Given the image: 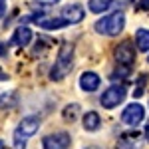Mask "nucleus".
Returning <instances> with one entry per match:
<instances>
[{
    "label": "nucleus",
    "mask_w": 149,
    "mask_h": 149,
    "mask_svg": "<svg viewBox=\"0 0 149 149\" xmlns=\"http://www.w3.org/2000/svg\"><path fill=\"white\" fill-rule=\"evenodd\" d=\"M72 66H74V46L66 42L64 46L60 48V54L56 58V64H54V68L50 72V78L54 81H60L64 80L66 76H68L70 72H72Z\"/></svg>",
    "instance_id": "obj_1"
},
{
    "label": "nucleus",
    "mask_w": 149,
    "mask_h": 149,
    "mask_svg": "<svg viewBox=\"0 0 149 149\" xmlns=\"http://www.w3.org/2000/svg\"><path fill=\"white\" fill-rule=\"evenodd\" d=\"M125 28V16L123 12H113L109 16H103L102 20L95 22V32L103 36H117Z\"/></svg>",
    "instance_id": "obj_2"
},
{
    "label": "nucleus",
    "mask_w": 149,
    "mask_h": 149,
    "mask_svg": "<svg viewBox=\"0 0 149 149\" xmlns=\"http://www.w3.org/2000/svg\"><path fill=\"white\" fill-rule=\"evenodd\" d=\"M127 95V90L125 86H111V88H107L105 92L102 93V105L105 109H113L115 105H119V103L125 100Z\"/></svg>",
    "instance_id": "obj_3"
},
{
    "label": "nucleus",
    "mask_w": 149,
    "mask_h": 149,
    "mask_svg": "<svg viewBox=\"0 0 149 149\" xmlns=\"http://www.w3.org/2000/svg\"><path fill=\"white\" fill-rule=\"evenodd\" d=\"M143 117H145V109H143V105L133 102V103H129L125 109H123V113H121V121H123L125 125L135 127V125H139V123L143 121Z\"/></svg>",
    "instance_id": "obj_4"
},
{
    "label": "nucleus",
    "mask_w": 149,
    "mask_h": 149,
    "mask_svg": "<svg viewBox=\"0 0 149 149\" xmlns=\"http://www.w3.org/2000/svg\"><path fill=\"white\" fill-rule=\"evenodd\" d=\"M115 60L119 66L123 68H131V64L135 62V48L131 42H123L115 48Z\"/></svg>",
    "instance_id": "obj_5"
},
{
    "label": "nucleus",
    "mask_w": 149,
    "mask_h": 149,
    "mask_svg": "<svg viewBox=\"0 0 149 149\" xmlns=\"http://www.w3.org/2000/svg\"><path fill=\"white\" fill-rule=\"evenodd\" d=\"M42 145H44V149H70V145H72V137H70V133H66V131L52 133V135L44 137Z\"/></svg>",
    "instance_id": "obj_6"
},
{
    "label": "nucleus",
    "mask_w": 149,
    "mask_h": 149,
    "mask_svg": "<svg viewBox=\"0 0 149 149\" xmlns=\"http://www.w3.org/2000/svg\"><path fill=\"white\" fill-rule=\"evenodd\" d=\"M84 16H86V10L81 8L80 4H68V6L62 10V18H64L68 24L81 22V20H84Z\"/></svg>",
    "instance_id": "obj_7"
},
{
    "label": "nucleus",
    "mask_w": 149,
    "mask_h": 149,
    "mask_svg": "<svg viewBox=\"0 0 149 149\" xmlns=\"http://www.w3.org/2000/svg\"><path fill=\"white\" fill-rule=\"evenodd\" d=\"M38 129H40V119L36 115H28V117H24L22 121H20V125H18L16 131H20L24 137L28 139V137H32Z\"/></svg>",
    "instance_id": "obj_8"
},
{
    "label": "nucleus",
    "mask_w": 149,
    "mask_h": 149,
    "mask_svg": "<svg viewBox=\"0 0 149 149\" xmlns=\"http://www.w3.org/2000/svg\"><path fill=\"white\" fill-rule=\"evenodd\" d=\"M100 84H102V80L95 72H84L80 78V88L84 92H95L100 88Z\"/></svg>",
    "instance_id": "obj_9"
},
{
    "label": "nucleus",
    "mask_w": 149,
    "mask_h": 149,
    "mask_svg": "<svg viewBox=\"0 0 149 149\" xmlns=\"http://www.w3.org/2000/svg\"><path fill=\"white\" fill-rule=\"evenodd\" d=\"M30 40H32V30H30L28 26H24V24H22V26H18L16 32L12 34L10 44H14V46H28Z\"/></svg>",
    "instance_id": "obj_10"
},
{
    "label": "nucleus",
    "mask_w": 149,
    "mask_h": 149,
    "mask_svg": "<svg viewBox=\"0 0 149 149\" xmlns=\"http://www.w3.org/2000/svg\"><path fill=\"white\" fill-rule=\"evenodd\" d=\"M38 26L44 30H62L68 26V22L64 18H42V20H38Z\"/></svg>",
    "instance_id": "obj_11"
},
{
    "label": "nucleus",
    "mask_w": 149,
    "mask_h": 149,
    "mask_svg": "<svg viewBox=\"0 0 149 149\" xmlns=\"http://www.w3.org/2000/svg\"><path fill=\"white\" fill-rule=\"evenodd\" d=\"M100 125H102V119L95 111H88L84 115V129L86 131H97Z\"/></svg>",
    "instance_id": "obj_12"
},
{
    "label": "nucleus",
    "mask_w": 149,
    "mask_h": 149,
    "mask_svg": "<svg viewBox=\"0 0 149 149\" xmlns=\"http://www.w3.org/2000/svg\"><path fill=\"white\" fill-rule=\"evenodd\" d=\"M135 44H137V50L149 52V30L139 28L137 32H135Z\"/></svg>",
    "instance_id": "obj_13"
},
{
    "label": "nucleus",
    "mask_w": 149,
    "mask_h": 149,
    "mask_svg": "<svg viewBox=\"0 0 149 149\" xmlns=\"http://www.w3.org/2000/svg\"><path fill=\"white\" fill-rule=\"evenodd\" d=\"M117 149H141V141L137 139V135H123L117 143Z\"/></svg>",
    "instance_id": "obj_14"
},
{
    "label": "nucleus",
    "mask_w": 149,
    "mask_h": 149,
    "mask_svg": "<svg viewBox=\"0 0 149 149\" xmlns=\"http://www.w3.org/2000/svg\"><path fill=\"white\" fill-rule=\"evenodd\" d=\"M111 6V0H90L88 2V8H90V12H93V14H100V12L107 10Z\"/></svg>",
    "instance_id": "obj_15"
},
{
    "label": "nucleus",
    "mask_w": 149,
    "mask_h": 149,
    "mask_svg": "<svg viewBox=\"0 0 149 149\" xmlns=\"http://www.w3.org/2000/svg\"><path fill=\"white\" fill-rule=\"evenodd\" d=\"M14 102H16V95H14V93H10V95L4 93V95L0 97V107H4V109H6V107H12Z\"/></svg>",
    "instance_id": "obj_16"
},
{
    "label": "nucleus",
    "mask_w": 149,
    "mask_h": 149,
    "mask_svg": "<svg viewBox=\"0 0 149 149\" xmlns=\"http://www.w3.org/2000/svg\"><path fill=\"white\" fill-rule=\"evenodd\" d=\"M14 147L16 149H26V137L20 131H14Z\"/></svg>",
    "instance_id": "obj_17"
},
{
    "label": "nucleus",
    "mask_w": 149,
    "mask_h": 149,
    "mask_svg": "<svg viewBox=\"0 0 149 149\" xmlns=\"http://www.w3.org/2000/svg\"><path fill=\"white\" fill-rule=\"evenodd\" d=\"M131 0H111V4H115L117 8H123V6H127Z\"/></svg>",
    "instance_id": "obj_18"
},
{
    "label": "nucleus",
    "mask_w": 149,
    "mask_h": 149,
    "mask_svg": "<svg viewBox=\"0 0 149 149\" xmlns=\"http://www.w3.org/2000/svg\"><path fill=\"white\" fill-rule=\"evenodd\" d=\"M6 54H8V46H6V44L0 40V58H4Z\"/></svg>",
    "instance_id": "obj_19"
},
{
    "label": "nucleus",
    "mask_w": 149,
    "mask_h": 149,
    "mask_svg": "<svg viewBox=\"0 0 149 149\" xmlns=\"http://www.w3.org/2000/svg\"><path fill=\"white\" fill-rule=\"evenodd\" d=\"M6 14V0H0V18H4Z\"/></svg>",
    "instance_id": "obj_20"
},
{
    "label": "nucleus",
    "mask_w": 149,
    "mask_h": 149,
    "mask_svg": "<svg viewBox=\"0 0 149 149\" xmlns=\"http://www.w3.org/2000/svg\"><path fill=\"white\" fill-rule=\"evenodd\" d=\"M38 4H44V6H52V4H56V2H60V0H36Z\"/></svg>",
    "instance_id": "obj_21"
},
{
    "label": "nucleus",
    "mask_w": 149,
    "mask_h": 149,
    "mask_svg": "<svg viewBox=\"0 0 149 149\" xmlns=\"http://www.w3.org/2000/svg\"><path fill=\"white\" fill-rule=\"evenodd\" d=\"M145 137H147V141H149V123L145 125Z\"/></svg>",
    "instance_id": "obj_22"
},
{
    "label": "nucleus",
    "mask_w": 149,
    "mask_h": 149,
    "mask_svg": "<svg viewBox=\"0 0 149 149\" xmlns=\"http://www.w3.org/2000/svg\"><path fill=\"white\" fill-rule=\"evenodd\" d=\"M0 149H6V145H4V141H0Z\"/></svg>",
    "instance_id": "obj_23"
},
{
    "label": "nucleus",
    "mask_w": 149,
    "mask_h": 149,
    "mask_svg": "<svg viewBox=\"0 0 149 149\" xmlns=\"http://www.w3.org/2000/svg\"><path fill=\"white\" fill-rule=\"evenodd\" d=\"M86 149H95V147H86Z\"/></svg>",
    "instance_id": "obj_24"
},
{
    "label": "nucleus",
    "mask_w": 149,
    "mask_h": 149,
    "mask_svg": "<svg viewBox=\"0 0 149 149\" xmlns=\"http://www.w3.org/2000/svg\"><path fill=\"white\" fill-rule=\"evenodd\" d=\"M147 60H149V58H147Z\"/></svg>",
    "instance_id": "obj_25"
}]
</instances>
